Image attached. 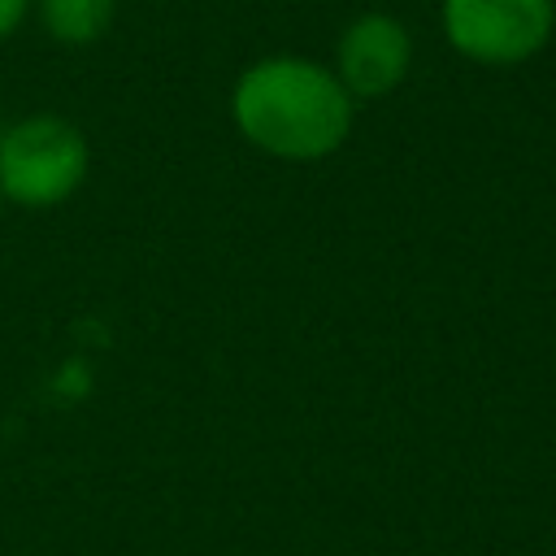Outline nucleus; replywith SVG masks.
Segmentation results:
<instances>
[{
  "mask_svg": "<svg viewBox=\"0 0 556 556\" xmlns=\"http://www.w3.org/2000/svg\"><path fill=\"white\" fill-rule=\"evenodd\" d=\"M356 100L330 65L295 52L252 61L230 91L239 135L278 161H321L352 135Z\"/></svg>",
  "mask_w": 556,
  "mask_h": 556,
  "instance_id": "f257e3e1",
  "label": "nucleus"
},
{
  "mask_svg": "<svg viewBox=\"0 0 556 556\" xmlns=\"http://www.w3.org/2000/svg\"><path fill=\"white\" fill-rule=\"evenodd\" d=\"M91 169L87 135L56 113H35L0 135V195L17 208L65 204Z\"/></svg>",
  "mask_w": 556,
  "mask_h": 556,
  "instance_id": "f03ea898",
  "label": "nucleus"
},
{
  "mask_svg": "<svg viewBox=\"0 0 556 556\" xmlns=\"http://www.w3.org/2000/svg\"><path fill=\"white\" fill-rule=\"evenodd\" d=\"M443 39L473 65H521L556 30V0H443Z\"/></svg>",
  "mask_w": 556,
  "mask_h": 556,
  "instance_id": "7ed1b4c3",
  "label": "nucleus"
},
{
  "mask_svg": "<svg viewBox=\"0 0 556 556\" xmlns=\"http://www.w3.org/2000/svg\"><path fill=\"white\" fill-rule=\"evenodd\" d=\"M330 70L352 100H382L413 70V35L400 17L369 9L343 26Z\"/></svg>",
  "mask_w": 556,
  "mask_h": 556,
  "instance_id": "20e7f679",
  "label": "nucleus"
},
{
  "mask_svg": "<svg viewBox=\"0 0 556 556\" xmlns=\"http://www.w3.org/2000/svg\"><path fill=\"white\" fill-rule=\"evenodd\" d=\"M43 35H52L65 48H87L109 35L117 17V0H35Z\"/></svg>",
  "mask_w": 556,
  "mask_h": 556,
  "instance_id": "39448f33",
  "label": "nucleus"
},
{
  "mask_svg": "<svg viewBox=\"0 0 556 556\" xmlns=\"http://www.w3.org/2000/svg\"><path fill=\"white\" fill-rule=\"evenodd\" d=\"M30 9H35V0H0V39H9L26 22Z\"/></svg>",
  "mask_w": 556,
  "mask_h": 556,
  "instance_id": "423d86ee",
  "label": "nucleus"
},
{
  "mask_svg": "<svg viewBox=\"0 0 556 556\" xmlns=\"http://www.w3.org/2000/svg\"><path fill=\"white\" fill-rule=\"evenodd\" d=\"M0 204H4V195H0Z\"/></svg>",
  "mask_w": 556,
  "mask_h": 556,
  "instance_id": "0eeeda50",
  "label": "nucleus"
}]
</instances>
